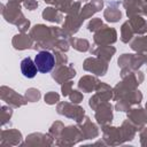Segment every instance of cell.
<instances>
[{"mask_svg":"<svg viewBox=\"0 0 147 147\" xmlns=\"http://www.w3.org/2000/svg\"><path fill=\"white\" fill-rule=\"evenodd\" d=\"M140 144L141 146H147V127L140 130Z\"/></svg>","mask_w":147,"mask_h":147,"instance_id":"41","label":"cell"},{"mask_svg":"<svg viewBox=\"0 0 147 147\" xmlns=\"http://www.w3.org/2000/svg\"><path fill=\"white\" fill-rule=\"evenodd\" d=\"M21 71L23 74L24 77L26 78H33L37 75L38 68L34 63V61H32L31 57H25L21 61Z\"/></svg>","mask_w":147,"mask_h":147,"instance_id":"26","label":"cell"},{"mask_svg":"<svg viewBox=\"0 0 147 147\" xmlns=\"http://www.w3.org/2000/svg\"><path fill=\"white\" fill-rule=\"evenodd\" d=\"M0 98L2 101L7 102L11 108H18L28 103V100L25 99V96L16 93L13 88H9L7 86L0 87Z\"/></svg>","mask_w":147,"mask_h":147,"instance_id":"9","label":"cell"},{"mask_svg":"<svg viewBox=\"0 0 147 147\" xmlns=\"http://www.w3.org/2000/svg\"><path fill=\"white\" fill-rule=\"evenodd\" d=\"M118 6V2L116 1H113V2H109V6L105 9L103 11V17L108 21V22H111V23H115V22H118L122 17V13L121 10L117 8Z\"/></svg>","mask_w":147,"mask_h":147,"instance_id":"25","label":"cell"},{"mask_svg":"<svg viewBox=\"0 0 147 147\" xmlns=\"http://www.w3.org/2000/svg\"><path fill=\"white\" fill-rule=\"evenodd\" d=\"M103 26V23H102V20L101 18H98V17H95V18H92L90 22H88V24H87V29H88V31H91V32H96L99 29H101Z\"/></svg>","mask_w":147,"mask_h":147,"instance_id":"34","label":"cell"},{"mask_svg":"<svg viewBox=\"0 0 147 147\" xmlns=\"http://www.w3.org/2000/svg\"><path fill=\"white\" fill-rule=\"evenodd\" d=\"M142 14L147 16V3H144V6H142Z\"/></svg>","mask_w":147,"mask_h":147,"instance_id":"42","label":"cell"},{"mask_svg":"<svg viewBox=\"0 0 147 147\" xmlns=\"http://www.w3.org/2000/svg\"><path fill=\"white\" fill-rule=\"evenodd\" d=\"M127 119L132 123L137 131H140L147 124V110L141 107L132 108L127 111Z\"/></svg>","mask_w":147,"mask_h":147,"instance_id":"12","label":"cell"},{"mask_svg":"<svg viewBox=\"0 0 147 147\" xmlns=\"http://www.w3.org/2000/svg\"><path fill=\"white\" fill-rule=\"evenodd\" d=\"M24 7L29 10H34L38 7V1L37 0H25L24 1Z\"/></svg>","mask_w":147,"mask_h":147,"instance_id":"40","label":"cell"},{"mask_svg":"<svg viewBox=\"0 0 147 147\" xmlns=\"http://www.w3.org/2000/svg\"><path fill=\"white\" fill-rule=\"evenodd\" d=\"M11 44L14 46L15 49H18V51H23V49H28V48H32L33 45H34V41L33 39L30 37V34H25L23 32L14 36L13 40H11Z\"/></svg>","mask_w":147,"mask_h":147,"instance_id":"19","label":"cell"},{"mask_svg":"<svg viewBox=\"0 0 147 147\" xmlns=\"http://www.w3.org/2000/svg\"><path fill=\"white\" fill-rule=\"evenodd\" d=\"M41 15H42L44 20L53 22V23H61L62 18H63L62 13L59 9H56L55 7H47V8H45Z\"/></svg>","mask_w":147,"mask_h":147,"instance_id":"27","label":"cell"},{"mask_svg":"<svg viewBox=\"0 0 147 147\" xmlns=\"http://www.w3.org/2000/svg\"><path fill=\"white\" fill-rule=\"evenodd\" d=\"M95 119H96V123L102 127L110 125L113 121V106L109 102L101 103L95 109Z\"/></svg>","mask_w":147,"mask_h":147,"instance_id":"14","label":"cell"},{"mask_svg":"<svg viewBox=\"0 0 147 147\" xmlns=\"http://www.w3.org/2000/svg\"><path fill=\"white\" fill-rule=\"evenodd\" d=\"M116 52V48L110 46V45H105V46H95L93 48L90 49V53L92 55H95L96 57L106 61V62H109L110 59L113 57V55L115 54Z\"/></svg>","mask_w":147,"mask_h":147,"instance_id":"20","label":"cell"},{"mask_svg":"<svg viewBox=\"0 0 147 147\" xmlns=\"http://www.w3.org/2000/svg\"><path fill=\"white\" fill-rule=\"evenodd\" d=\"M57 114L65 116L68 118H72L76 121V123H80L85 118V110L84 108L79 107L78 103L74 102H60L56 107Z\"/></svg>","mask_w":147,"mask_h":147,"instance_id":"6","label":"cell"},{"mask_svg":"<svg viewBox=\"0 0 147 147\" xmlns=\"http://www.w3.org/2000/svg\"><path fill=\"white\" fill-rule=\"evenodd\" d=\"M133 34H134V32H133V30H132L129 21H126L125 23H123V25L121 26V40L126 44V42H129L132 39Z\"/></svg>","mask_w":147,"mask_h":147,"instance_id":"31","label":"cell"},{"mask_svg":"<svg viewBox=\"0 0 147 147\" xmlns=\"http://www.w3.org/2000/svg\"><path fill=\"white\" fill-rule=\"evenodd\" d=\"M79 1H87V0H79Z\"/></svg>","mask_w":147,"mask_h":147,"instance_id":"45","label":"cell"},{"mask_svg":"<svg viewBox=\"0 0 147 147\" xmlns=\"http://www.w3.org/2000/svg\"><path fill=\"white\" fill-rule=\"evenodd\" d=\"M144 1V3H147V0H142Z\"/></svg>","mask_w":147,"mask_h":147,"instance_id":"44","label":"cell"},{"mask_svg":"<svg viewBox=\"0 0 147 147\" xmlns=\"http://www.w3.org/2000/svg\"><path fill=\"white\" fill-rule=\"evenodd\" d=\"M11 115H13V110H11L10 106H9V107L2 106V107H1V124L5 125V124L10 119Z\"/></svg>","mask_w":147,"mask_h":147,"instance_id":"35","label":"cell"},{"mask_svg":"<svg viewBox=\"0 0 147 147\" xmlns=\"http://www.w3.org/2000/svg\"><path fill=\"white\" fill-rule=\"evenodd\" d=\"M129 23L134 32V34H145L147 32V21L141 17V15H134L129 18Z\"/></svg>","mask_w":147,"mask_h":147,"instance_id":"24","label":"cell"},{"mask_svg":"<svg viewBox=\"0 0 147 147\" xmlns=\"http://www.w3.org/2000/svg\"><path fill=\"white\" fill-rule=\"evenodd\" d=\"M146 62H147V60H146Z\"/></svg>","mask_w":147,"mask_h":147,"instance_id":"47","label":"cell"},{"mask_svg":"<svg viewBox=\"0 0 147 147\" xmlns=\"http://www.w3.org/2000/svg\"><path fill=\"white\" fill-rule=\"evenodd\" d=\"M146 109H147V102H146Z\"/></svg>","mask_w":147,"mask_h":147,"instance_id":"46","label":"cell"},{"mask_svg":"<svg viewBox=\"0 0 147 147\" xmlns=\"http://www.w3.org/2000/svg\"><path fill=\"white\" fill-rule=\"evenodd\" d=\"M100 80L96 78V77H93V76H84L79 79L78 82V88L85 93H90V92H93L95 91L96 86L99 85Z\"/></svg>","mask_w":147,"mask_h":147,"instance_id":"22","label":"cell"},{"mask_svg":"<svg viewBox=\"0 0 147 147\" xmlns=\"http://www.w3.org/2000/svg\"><path fill=\"white\" fill-rule=\"evenodd\" d=\"M72 82L71 80H68V82H64L61 86V92H62V95L63 96H69L70 92L72 91Z\"/></svg>","mask_w":147,"mask_h":147,"instance_id":"39","label":"cell"},{"mask_svg":"<svg viewBox=\"0 0 147 147\" xmlns=\"http://www.w3.org/2000/svg\"><path fill=\"white\" fill-rule=\"evenodd\" d=\"M83 69L85 71L92 72L96 76H105L108 70V62L99 59V57H88L84 61Z\"/></svg>","mask_w":147,"mask_h":147,"instance_id":"11","label":"cell"},{"mask_svg":"<svg viewBox=\"0 0 147 147\" xmlns=\"http://www.w3.org/2000/svg\"><path fill=\"white\" fill-rule=\"evenodd\" d=\"M63 129H64L63 123L57 121V122H54V123L52 124V126L49 127V132H48V133H49L54 139H57V138L61 136Z\"/></svg>","mask_w":147,"mask_h":147,"instance_id":"32","label":"cell"},{"mask_svg":"<svg viewBox=\"0 0 147 147\" xmlns=\"http://www.w3.org/2000/svg\"><path fill=\"white\" fill-rule=\"evenodd\" d=\"M130 47L137 53L147 54V34H145L142 37H136L131 41Z\"/></svg>","mask_w":147,"mask_h":147,"instance_id":"28","label":"cell"},{"mask_svg":"<svg viewBox=\"0 0 147 147\" xmlns=\"http://www.w3.org/2000/svg\"><path fill=\"white\" fill-rule=\"evenodd\" d=\"M83 139H84V136H83L79 126L70 125V126H67L63 129L61 136L56 139L55 144L57 146H72Z\"/></svg>","mask_w":147,"mask_h":147,"instance_id":"5","label":"cell"},{"mask_svg":"<svg viewBox=\"0 0 147 147\" xmlns=\"http://www.w3.org/2000/svg\"><path fill=\"white\" fill-rule=\"evenodd\" d=\"M24 96H25V99L28 100V102H37V101L40 99L41 94H40L39 90L31 87V88L26 90V92H25V95H24Z\"/></svg>","mask_w":147,"mask_h":147,"instance_id":"33","label":"cell"},{"mask_svg":"<svg viewBox=\"0 0 147 147\" xmlns=\"http://www.w3.org/2000/svg\"><path fill=\"white\" fill-rule=\"evenodd\" d=\"M123 6L126 9V15L130 18L134 15H141L142 14L144 1L142 0H124Z\"/></svg>","mask_w":147,"mask_h":147,"instance_id":"23","label":"cell"},{"mask_svg":"<svg viewBox=\"0 0 147 147\" xmlns=\"http://www.w3.org/2000/svg\"><path fill=\"white\" fill-rule=\"evenodd\" d=\"M69 99L74 103H79V102L83 101V94L77 90H72L69 94Z\"/></svg>","mask_w":147,"mask_h":147,"instance_id":"38","label":"cell"},{"mask_svg":"<svg viewBox=\"0 0 147 147\" xmlns=\"http://www.w3.org/2000/svg\"><path fill=\"white\" fill-rule=\"evenodd\" d=\"M11 1H17V2H21V1H25V0H11Z\"/></svg>","mask_w":147,"mask_h":147,"instance_id":"43","label":"cell"},{"mask_svg":"<svg viewBox=\"0 0 147 147\" xmlns=\"http://www.w3.org/2000/svg\"><path fill=\"white\" fill-rule=\"evenodd\" d=\"M147 60V54H122L118 57V67L126 70H138Z\"/></svg>","mask_w":147,"mask_h":147,"instance_id":"7","label":"cell"},{"mask_svg":"<svg viewBox=\"0 0 147 147\" xmlns=\"http://www.w3.org/2000/svg\"><path fill=\"white\" fill-rule=\"evenodd\" d=\"M30 37L34 42L44 44L59 38H63L62 29L56 26H46L44 24H37L30 30Z\"/></svg>","mask_w":147,"mask_h":147,"instance_id":"3","label":"cell"},{"mask_svg":"<svg viewBox=\"0 0 147 147\" xmlns=\"http://www.w3.org/2000/svg\"><path fill=\"white\" fill-rule=\"evenodd\" d=\"M55 53V61H56V65H62V64H67L68 63V57L67 55H64V52H60L56 51ZM55 65V67H56Z\"/></svg>","mask_w":147,"mask_h":147,"instance_id":"37","label":"cell"},{"mask_svg":"<svg viewBox=\"0 0 147 147\" xmlns=\"http://www.w3.org/2000/svg\"><path fill=\"white\" fill-rule=\"evenodd\" d=\"M44 1L54 6L61 13H68V10L72 5V0H44Z\"/></svg>","mask_w":147,"mask_h":147,"instance_id":"30","label":"cell"},{"mask_svg":"<svg viewBox=\"0 0 147 147\" xmlns=\"http://www.w3.org/2000/svg\"><path fill=\"white\" fill-rule=\"evenodd\" d=\"M94 44L98 46L111 45L117 40V32L114 28L103 25L96 32H94Z\"/></svg>","mask_w":147,"mask_h":147,"instance_id":"10","label":"cell"},{"mask_svg":"<svg viewBox=\"0 0 147 147\" xmlns=\"http://www.w3.org/2000/svg\"><path fill=\"white\" fill-rule=\"evenodd\" d=\"M69 44L78 52H87L90 49V42L87 39L83 38H76V37H70L69 38Z\"/></svg>","mask_w":147,"mask_h":147,"instance_id":"29","label":"cell"},{"mask_svg":"<svg viewBox=\"0 0 147 147\" xmlns=\"http://www.w3.org/2000/svg\"><path fill=\"white\" fill-rule=\"evenodd\" d=\"M22 141V133L18 130H2L1 132V146H15L20 145Z\"/></svg>","mask_w":147,"mask_h":147,"instance_id":"16","label":"cell"},{"mask_svg":"<svg viewBox=\"0 0 147 147\" xmlns=\"http://www.w3.org/2000/svg\"><path fill=\"white\" fill-rule=\"evenodd\" d=\"M34 63L38 68V71L41 74H47L53 70L56 65L55 56L49 51H39L34 57Z\"/></svg>","mask_w":147,"mask_h":147,"instance_id":"8","label":"cell"},{"mask_svg":"<svg viewBox=\"0 0 147 147\" xmlns=\"http://www.w3.org/2000/svg\"><path fill=\"white\" fill-rule=\"evenodd\" d=\"M1 14H2L3 18L7 22H9L11 24H15L18 28L20 32L25 33L29 30L30 21L26 20L24 17V15L22 14L20 2L8 0V2L6 5L2 3L1 5Z\"/></svg>","mask_w":147,"mask_h":147,"instance_id":"1","label":"cell"},{"mask_svg":"<svg viewBox=\"0 0 147 147\" xmlns=\"http://www.w3.org/2000/svg\"><path fill=\"white\" fill-rule=\"evenodd\" d=\"M57 101H60V95L56 92L51 91V92L46 93V95H45V102L47 105H55Z\"/></svg>","mask_w":147,"mask_h":147,"instance_id":"36","label":"cell"},{"mask_svg":"<svg viewBox=\"0 0 147 147\" xmlns=\"http://www.w3.org/2000/svg\"><path fill=\"white\" fill-rule=\"evenodd\" d=\"M80 1H74L70 9L68 10L67 13V17L64 20V23H63V28H62V34H63V38H70L72 37V34H75L82 23H83V20L80 18Z\"/></svg>","mask_w":147,"mask_h":147,"instance_id":"2","label":"cell"},{"mask_svg":"<svg viewBox=\"0 0 147 147\" xmlns=\"http://www.w3.org/2000/svg\"><path fill=\"white\" fill-rule=\"evenodd\" d=\"M84 136V139H93L99 136V130L94 123L91 122V119L86 116L80 123L77 124Z\"/></svg>","mask_w":147,"mask_h":147,"instance_id":"18","label":"cell"},{"mask_svg":"<svg viewBox=\"0 0 147 147\" xmlns=\"http://www.w3.org/2000/svg\"><path fill=\"white\" fill-rule=\"evenodd\" d=\"M53 140L54 138L47 133V134H44V133H31L30 136L26 137V140L24 144L22 145H26V146H51L53 144Z\"/></svg>","mask_w":147,"mask_h":147,"instance_id":"17","label":"cell"},{"mask_svg":"<svg viewBox=\"0 0 147 147\" xmlns=\"http://www.w3.org/2000/svg\"><path fill=\"white\" fill-rule=\"evenodd\" d=\"M75 76H76V70L74 69V65L72 64L56 65L55 69H54V71H53V74H52L53 79L56 83H59V84H63L64 82L70 80Z\"/></svg>","mask_w":147,"mask_h":147,"instance_id":"13","label":"cell"},{"mask_svg":"<svg viewBox=\"0 0 147 147\" xmlns=\"http://www.w3.org/2000/svg\"><path fill=\"white\" fill-rule=\"evenodd\" d=\"M103 7V0H91L80 9V18L84 21L85 18L91 17L95 13L100 11Z\"/></svg>","mask_w":147,"mask_h":147,"instance_id":"21","label":"cell"},{"mask_svg":"<svg viewBox=\"0 0 147 147\" xmlns=\"http://www.w3.org/2000/svg\"><path fill=\"white\" fill-rule=\"evenodd\" d=\"M102 131H103V140H105L106 145L115 146V145H121L124 142L121 127L107 125V126L102 127Z\"/></svg>","mask_w":147,"mask_h":147,"instance_id":"15","label":"cell"},{"mask_svg":"<svg viewBox=\"0 0 147 147\" xmlns=\"http://www.w3.org/2000/svg\"><path fill=\"white\" fill-rule=\"evenodd\" d=\"M113 98H114V90L108 84L100 82L95 88V94L92 95V98L88 101V105L93 110H95L101 103L108 102Z\"/></svg>","mask_w":147,"mask_h":147,"instance_id":"4","label":"cell"}]
</instances>
